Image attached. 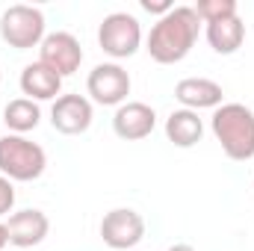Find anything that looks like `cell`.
Wrapping results in <instances>:
<instances>
[{"label":"cell","instance_id":"cell-1","mask_svg":"<svg viewBox=\"0 0 254 251\" xmlns=\"http://www.w3.org/2000/svg\"><path fill=\"white\" fill-rule=\"evenodd\" d=\"M198 30H201V18L195 15V9L175 6L169 15L157 18V24L145 39V51L151 54L154 63L175 65L190 57V51L198 42Z\"/></svg>","mask_w":254,"mask_h":251},{"label":"cell","instance_id":"cell-2","mask_svg":"<svg viewBox=\"0 0 254 251\" xmlns=\"http://www.w3.org/2000/svg\"><path fill=\"white\" fill-rule=\"evenodd\" d=\"M210 130L228 160L249 163L254 157V113L246 104H222L213 110Z\"/></svg>","mask_w":254,"mask_h":251},{"label":"cell","instance_id":"cell-3","mask_svg":"<svg viewBox=\"0 0 254 251\" xmlns=\"http://www.w3.org/2000/svg\"><path fill=\"white\" fill-rule=\"evenodd\" d=\"M48 169V154L39 142L27 136L6 133L0 136V175L9 178L12 184H30L39 181Z\"/></svg>","mask_w":254,"mask_h":251},{"label":"cell","instance_id":"cell-4","mask_svg":"<svg viewBox=\"0 0 254 251\" xmlns=\"http://www.w3.org/2000/svg\"><path fill=\"white\" fill-rule=\"evenodd\" d=\"M45 12L39 6L15 3L0 15V39L15 51H33L45 42Z\"/></svg>","mask_w":254,"mask_h":251},{"label":"cell","instance_id":"cell-5","mask_svg":"<svg viewBox=\"0 0 254 251\" xmlns=\"http://www.w3.org/2000/svg\"><path fill=\"white\" fill-rule=\"evenodd\" d=\"M98 45L113 60H130L142 48V24L130 12H113L98 27Z\"/></svg>","mask_w":254,"mask_h":251},{"label":"cell","instance_id":"cell-6","mask_svg":"<svg viewBox=\"0 0 254 251\" xmlns=\"http://www.w3.org/2000/svg\"><path fill=\"white\" fill-rule=\"evenodd\" d=\"M86 92L92 95L95 104L119 110L122 104H127V95H130V74L119 63H101L89 71Z\"/></svg>","mask_w":254,"mask_h":251},{"label":"cell","instance_id":"cell-7","mask_svg":"<svg viewBox=\"0 0 254 251\" xmlns=\"http://www.w3.org/2000/svg\"><path fill=\"white\" fill-rule=\"evenodd\" d=\"M101 240L116 251H133L145 240V219L130 207H116L101 219Z\"/></svg>","mask_w":254,"mask_h":251},{"label":"cell","instance_id":"cell-8","mask_svg":"<svg viewBox=\"0 0 254 251\" xmlns=\"http://www.w3.org/2000/svg\"><path fill=\"white\" fill-rule=\"evenodd\" d=\"M39 63L48 65L54 74L60 77H71L74 71H80V63H83V48L77 42V36L65 33V30H57V33H48L45 42L39 45Z\"/></svg>","mask_w":254,"mask_h":251},{"label":"cell","instance_id":"cell-9","mask_svg":"<svg viewBox=\"0 0 254 251\" xmlns=\"http://www.w3.org/2000/svg\"><path fill=\"white\" fill-rule=\"evenodd\" d=\"M95 110L92 101L83 95H60L51 107V125L63 136H80L92 127Z\"/></svg>","mask_w":254,"mask_h":251},{"label":"cell","instance_id":"cell-10","mask_svg":"<svg viewBox=\"0 0 254 251\" xmlns=\"http://www.w3.org/2000/svg\"><path fill=\"white\" fill-rule=\"evenodd\" d=\"M154 127H157V113H154V107H148L142 101H127L113 116V130L125 142L148 139L154 133Z\"/></svg>","mask_w":254,"mask_h":251},{"label":"cell","instance_id":"cell-11","mask_svg":"<svg viewBox=\"0 0 254 251\" xmlns=\"http://www.w3.org/2000/svg\"><path fill=\"white\" fill-rule=\"evenodd\" d=\"M6 231H9V246H15L18 251L36 249L39 243H45L48 231H51V219L42 213V210H18L9 216L6 222Z\"/></svg>","mask_w":254,"mask_h":251},{"label":"cell","instance_id":"cell-12","mask_svg":"<svg viewBox=\"0 0 254 251\" xmlns=\"http://www.w3.org/2000/svg\"><path fill=\"white\" fill-rule=\"evenodd\" d=\"M175 98L184 110L201 113V110H219L225 104V92L210 77H184L175 86Z\"/></svg>","mask_w":254,"mask_h":251},{"label":"cell","instance_id":"cell-13","mask_svg":"<svg viewBox=\"0 0 254 251\" xmlns=\"http://www.w3.org/2000/svg\"><path fill=\"white\" fill-rule=\"evenodd\" d=\"M21 92L30 98V101H57L60 98V92H63V77L60 74H54L48 65L42 63H30L24 65V71H21Z\"/></svg>","mask_w":254,"mask_h":251},{"label":"cell","instance_id":"cell-14","mask_svg":"<svg viewBox=\"0 0 254 251\" xmlns=\"http://www.w3.org/2000/svg\"><path fill=\"white\" fill-rule=\"evenodd\" d=\"M207 42H210V48L219 57L237 54L243 48V42H246V24H243V18L234 15V18H222V21L207 24Z\"/></svg>","mask_w":254,"mask_h":251},{"label":"cell","instance_id":"cell-15","mask_svg":"<svg viewBox=\"0 0 254 251\" xmlns=\"http://www.w3.org/2000/svg\"><path fill=\"white\" fill-rule=\"evenodd\" d=\"M204 136V122L198 119V113L192 110H175L169 119H166V139L175 145V148H192L198 145Z\"/></svg>","mask_w":254,"mask_h":251},{"label":"cell","instance_id":"cell-16","mask_svg":"<svg viewBox=\"0 0 254 251\" xmlns=\"http://www.w3.org/2000/svg\"><path fill=\"white\" fill-rule=\"evenodd\" d=\"M39 122H42V110L30 98H15L3 110V125L9 127V133H15V136H27L30 130L39 127Z\"/></svg>","mask_w":254,"mask_h":251},{"label":"cell","instance_id":"cell-17","mask_svg":"<svg viewBox=\"0 0 254 251\" xmlns=\"http://www.w3.org/2000/svg\"><path fill=\"white\" fill-rule=\"evenodd\" d=\"M192 9H195V15H198L204 24H213V21H222V18H234V15H240L237 0H198Z\"/></svg>","mask_w":254,"mask_h":251},{"label":"cell","instance_id":"cell-18","mask_svg":"<svg viewBox=\"0 0 254 251\" xmlns=\"http://www.w3.org/2000/svg\"><path fill=\"white\" fill-rule=\"evenodd\" d=\"M12 207H15V184H12L9 178L0 175V219L9 216Z\"/></svg>","mask_w":254,"mask_h":251},{"label":"cell","instance_id":"cell-19","mask_svg":"<svg viewBox=\"0 0 254 251\" xmlns=\"http://www.w3.org/2000/svg\"><path fill=\"white\" fill-rule=\"evenodd\" d=\"M142 9L163 18V15H169V12L175 9V3H169V0H142Z\"/></svg>","mask_w":254,"mask_h":251},{"label":"cell","instance_id":"cell-20","mask_svg":"<svg viewBox=\"0 0 254 251\" xmlns=\"http://www.w3.org/2000/svg\"><path fill=\"white\" fill-rule=\"evenodd\" d=\"M9 246V231H6V222H0V251H6Z\"/></svg>","mask_w":254,"mask_h":251},{"label":"cell","instance_id":"cell-21","mask_svg":"<svg viewBox=\"0 0 254 251\" xmlns=\"http://www.w3.org/2000/svg\"><path fill=\"white\" fill-rule=\"evenodd\" d=\"M166 251H195L192 246H187V243H175V246H169Z\"/></svg>","mask_w":254,"mask_h":251},{"label":"cell","instance_id":"cell-22","mask_svg":"<svg viewBox=\"0 0 254 251\" xmlns=\"http://www.w3.org/2000/svg\"><path fill=\"white\" fill-rule=\"evenodd\" d=\"M0 83H3V74H0Z\"/></svg>","mask_w":254,"mask_h":251},{"label":"cell","instance_id":"cell-23","mask_svg":"<svg viewBox=\"0 0 254 251\" xmlns=\"http://www.w3.org/2000/svg\"><path fill=\"white\" fill-rule=\"evenodd\" d=\"M12 251H18V249H12Z\"/></svg>","mask_w":254,"mask_h":251},{"label":"cell","instance_id":"cell-24","mask_svg":"<svg viewBox=\"0 0 254 251\" xmlns=\"http://www.w3.org/2000/svg\"><path fill=\"white\" fill-rule=\"evenodd\" d=\"M133 251H136V249H133Z\"/></svg>","mask_w":254,"mask_h":251}]
</instances>
